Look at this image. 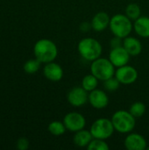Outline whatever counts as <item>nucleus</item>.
<instances>
[{"instance_id": "1", "label": "nucleus", "mask_w": 149, "mask_h": 150, "mask_svg": "<svg viewBox=\"0 0 149 150\" xmlns=\"http://www.w3.org/2000/svg\"><path fill=\"white\" fill-rule=\"evenodd\" d=\"M33 54L41 63L54 62L58 55L56 44L49 39H40L33 46Z\"/></svg>"}, {"instance_id": "2", "label": "nucleus", "mask_w": 149, "mask_h": 150, "mask_svg": "<svg viewBox=\"0 0 149 150\" xmlns=\"http://www.w3.org/2000/svg\"><path fill=\"white\" fill-rule=\"evenodd\" d=\"M77 50L82 58L88 62H93L96 59L101 57L103 47L97 40L87 37L78 42Z\"/></svg>"}, {"instance_id": "3", "label": "nucleus", "mask_w": 149, "mask_h": 150, "mask_svg": "<svg viewBox=\"0 0 149 150\" xmlns=\"http://www.w3.org/2000/svg\"><path fill=\"white\" fill-rule=\"evenodd\" d=\"M109 28L113 34L119 38H126L130 35L133 29V21L126 14H115L111 18Z\"/></svg>"}, {"instance_id": "4", "label": "nucleus", "mask_w": 149, "mask_h": 150, "mask_svg": "<svg viewBox=\"0 0 149 150\" xmlns=\"http://www.w3.org/2000/svg\"><path fill=\"white\" fill-rule=\"evenodd\" d=\"M111 120L115 131L120 134H129L133 132L136 126V118H134L129 111H117L112 114Z\"/></svg>"}, {"instance_id": "5", "label": "nucleus", "mask_w": 149, "mask_h": 150, "mask_svg": "<svg viewBox=\"0 0 149 150\" xmlns=\"http://www.w3.org/2000/svg\"><path fill=\"white\" fill-rule=\"evenodd\" d=\"M115 66L112 62L106 58L99 57L91 62L90 73L93 74L99 81H105L106 79L115 76Z\"/></svg>"}, {"instance_id": "6", "label": "nucleus", "mask_w": 149, "mask_h": 150, "mask_svg": "<svg viewBox=\"0 0 149 150\" xmlns=\"http://www.w3.org/2000/svg\"><path fill=\"white\" fill-rule=\"evenodd\" d=\"M90 131L93 138L106 141L112 136L115 129L112 120L106 118H99L92 123Z\"/></svg>"}, {"instance_id": "7", "label": "nucleus", "mask_w": 149, "mask_h": 150, "mask_svg": "<svg viewBox=\"0 0 149 150\" xmlns=\"http://www.w3.org/2000/svg\"><path fill=\"white\" fill-rule=\"evenodd\" d=\"M63 123L68 131L76 133L85 127L86 120L82 113L77 112H70L64 116Z\"/></svg>"}, {"instance_id": "8", "label": "nucleus", "mask_w": 149, "mask_h": 150, "mask_svg": "<svg viewBox=\"0 0 149 150\" xmlns=\"http://www.w3.org/2000/svg\"><path fill=\"white\" fill-rule=\"evenodd\" d=\"M138 71L137 69L128 64L117 68L115 71L116 78L120 82L121 84H132L136 82L138 79Z\"/></svg>"}, {"instance_id": "9", "label": "nucleus", "mask_w": 149, "mask_h": 150, "mask_svg": "<svg viewBox=\"0 0 149 150\" xmlns=\"http://www.w3.org/2000/svg\"><path fill=\"white\" fill-rule=\"evenodd\" d=\"M89 92L82 86L73 87L67 94V100L69 105L75 107H80L88 103Z\"/></svg>"}, {"instance_id": "10", "label": "nucleus", "mask_w": 149, "mask_h": 150, "mask_svg": "<svg viewBox=\"0 0 149 150\" xmlns=\"http://www.w3.org/2000/svg\"><path fill=\"white\" fill-rule=\"evenodd\" d=\"M88 103L97 110H102L107 107L109 104V97L106 92L100 89H95L89 92Z\"/></svg>"}, {"instance_id": "11", "label": "nucleus", "mask_w": 149, "mask_h": 150, "mask_svg": "<svg viewBox=\"0 0 149 150\" xmlns=\"http://www.w3.org/2000/svg\"><path fill=\"white\" fill-rule=\"evenodd\" d=\"M130 57L131 55L123 46L115 48H111L109 54V60L115 66V68H119L121 66L128 64Z\"/></svg>"}, {"instance_id": "12", "label": "nucleus", "mask_w": 149, "mask_h": 150, "mask_svg": "<svg viewBox=\"0 0 149 150\" xmlns=\"http://www.w3.org/2000/svg\"><path fill=\"white\" fill-rule=\"evenodd\" d=\"M125 148L127 150H145L148 148L147 141L143 135L138 133H129L124 141Z\"/></svg>"}, {"instance_id": "13", "label": "nucleus", "mask_w": 149, "mask_h": 150, "mask_svg": "<svg viewBox=\"0 0 149 150\" xmlns=\"http://www.w3.org/2000/svg\"><path fill=\"white\" fill-rule=\"evenodd\" d=\"M43 74L47 80L51 82H59L62 79L64 72L61 66L54 62V61L45 64L43 69Z\"/></svg>"}, {"instance_id": "14", "label": "nucleus", "mask_w": 149, "mask_h": 150, "mask_svg": "<svg viewBox=\"0 0 149 150\" xmlns=\"http://www.w3.org/2000/svg\"><path fill=\"white\" fill-rule=\"evenodd\" d=\"M110 20H111V18L108 15V13L105 11H99L96 13L92 18L90 21L91 27L95 32H97V33L103 32L107 27H109Z\"/></svg>"}, {"instance_id": "15", "label": "nucleus", "mask_w": 149, "mask_h": 150, "mask_svg": "<svg viewBox=\"0 0 149 150\" xmlns=\"http://www.w3.org/2000/svg\"><path fill=\"white\" fill-rule=\"evenodd\" d=\"M123 47L131 56H137L142 51V44L141 40L130 35L123 39Z\"/></svg>"}, {"instance_id": "16", "label": "nucleus", "mask_w": 149, "mask_h": 150, "mask_svg": "<svg viewBox=\"0 0 149 150\" xmlns=\"http://www.w3.org/2000/svg\"><path fill=\"white\" fill-rule=\"evenodd\" d=\"M93 136L90 130H85L84 128L75 133L73 137V142L76 146L79 148H87L88 145L92 141Z\"/></svg>"}, {"instance_id": "17", "label": "nucleus", "mask_w": 149, "mask_h": 150, "mask_svg": "<svg viewBox=\"0 0 149 150\" xmlns=\"http://www.w3.org/2000/svg\"><path fill=\"white\" fill-rule=\"evenodd\" d=\"M135 33L141 38H149V17L141 16L133 23Z\"/></svg>"}, {"instance_id": "18", "label": "nucleus", "mask_w": 149, "mask_h": 150, "mask_svg": "<svg viewBox=\"0 0 149 150\" xmlns=\"http://www.w3.org/2000/svg\"><path fill=\"white\" fill-rule=\"evenodd\" d=\"M98 82L99 80L93 75V74H89L86 75L85 76H83V78L82 79V83H81V86L87 91L88 92L95 90L97 88L98 86Z\"/></svg>"}, {"instance_id": "19", "label": "nucleus", "mask_w": 149, "mask_h": 150, "mask_svg": "<svg viewBox=\"0 0 149 150\" xmlns=\"http://www.w3.org/2000/svg\"><path fill=\"white\" fill-rule=\"evenodd\" d=\"M47 130L51 134H53L54 136H61L67 131V128H66L63 121L54 120V121H52L48 125Z\"/></svg>"}, {"instance_id": "20", "label": "nucleus", "mask_w": 149, "mask_h": 150, "mask_svg": "<svg viewBox=\"0 0 149 150\" xmlns=\"http://www.w3.org/2000/svg\"><path fill=\"white\" fill-rule=\"evenodd\" d=\"M125 14L132 20L135 21L137 18H139L141 16V9L139 4L135 3L129 4L125 11Z\"/></svg>"}, {"instance_id": "21", "label": "nucleus", "mask_w": 149, "mask_h": 150, "mask_svg": "<svg viewBox=\"0 0 149 150\" xmlns=\"http://www.w3.org/2000/svg\"><path fill=\"white\" fill-rule=\"evenodd\" d=\"M40 65H41V62L38 59H36V58L30 59L25 62V64L23 66V69L26 74L32 75L39 71Z\"/></svg>"}, {"instance_id": "22", "label": "nucleus", "mask_w": 149, "mask_h": 150, "mask_svg": "<svg viewBox=\"0 0 149 150\" xmlns=\"http://www.w3.org/2000/svg\"><path fill=\"white\" fill-rule=\"evenodd\" d=\"M129 112L134 118H141L146 112V105L140 101L134 102L130 106Z\"/></svg>"}, {"instance_id": "23", "label": "nucleus", "mask_w": 149, "mask_h": 150, "mask_svg": "<svg viewBox=\"0 0 149 150\" xmlns=\"http://www.w3.org/2000/svg\"><path fill=\"white\" fill-rule=\"evenodd\" d=\"M110 147L106 143L105 140L93 138L90 143L88 145L87 149L89 150H109Z\"/></svg>"}, {"instance_id": "24", "label": "nucleus", "mask_w": 149, "mask_h": 150, "mask_svg": "<svg viewBox=\"0 0 149 150\" xmlns=\"http://www.w3.org/2000/svg\"><path fill=\"white\" fill-rule=\"evenodd\" d=\"M120 82L116 78V76H112V77H110L108 79H106L105 81H104V87L106 91H117L119 86H120Z\"/></svg>"}, {"instance_id": "25", "label": "nucleus", "mask_w": 149, "mask_h": 150, "mask_svg": "<svg viewBox=\"0 0 149 150\" xmlns=\"http://www.w3.org/2000/svg\"><path fill=\"white\" fill-rule=\"evenodd\" d=\"M16 148L18 150H27L29 149V141L25 137L19 138L16 143Z\"/></svg>"}, {"instance_id": "26", "label": "nucleus", "mask_w": 149, "mask_h": 150, "mask_svg": "<svg viewBox=\"0 0 149 150\" xmlns=\"http://www.w3.org/2000/svg\"><path fill=\"white\" fill-rule=\"evenodd\" d=\"M110 45H111V48L121 47L123 46V39L117 36H113V38H112V40H110Z\"/></svg>"}, {"instance_id": "27", "label": "nucleus", "mask_w": 149, "mask_h": 150, "mask_svg": "<svg viewBox=\"0 0 149 150\" xmlns=\"http://www.w3.org/2000/svg\"><path fill=\"white\" fill-rule=\"evenodd\" d=\"M90 29H92V27H91V23H90V22H83V23L80 25V30H81L83 33H87V32H89Z\"/></svg>"}, {"instance_id": "28", "label": "nucleus", "mask_w": 149, "mask_h": 150, "mask_svg": "<svg viewBox=\"0 0 149 150\" xmlns=\"http://www.w3.org/2000/svg\"><path fill=\"white\" fill-rule=\"evenodd\" d=\"M147 149H148V150H149V147H148V148H147Z\"/></svg>"}, {"instance_id": "29", "label": "nucleus", "mask_w": 149, "mask_h": 150, "mask_svg": "<svg viewBox=\"0 0 149 150\" xmlns=\"http://www.w3.org/2000/svg\"><path fill=\"white\" fill-rule=\"evenodd\" d=\"M148 131H149V127H148Z\"/></svg>"}]
</instances>
